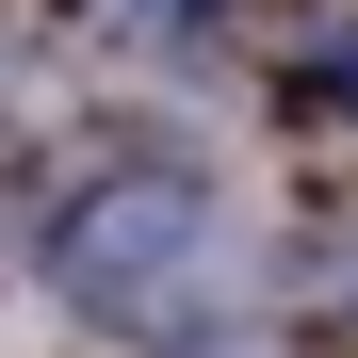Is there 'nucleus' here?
<instances>
[{"label":"nucleus","mask_w":358,"mask_h":358,"mask_svg":"<svg viewBox=\"0 0 358 358\" xmlns=\"http://www.w3.org/2000/svg\"><path fill=\"white\" fill-rule=\"evenodd\" d=\"M49 277H66L98 326L163 342V326H196L212 293H228V212L196 196V179H147V163H131V179H98V196H66Z\"/></svg>","instance_id":"obj_1"}]
</instances>
